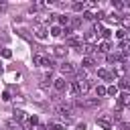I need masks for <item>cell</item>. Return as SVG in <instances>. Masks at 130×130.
Masks as SVG:
<instances>
[{
  "label": "cell",
  "mask_w": 130,
  "mask_h": 130,
  "mask_svg": "<svg viewBox=\"0 0 130 130\" xmlns=\"http://www.w3.org/2000/svg\"><path fill=\"white\" fill-rule=\"evenodd\" d=\"M73 104L71 102H65V104H61V106H57V116L59 118H63L65 122H69L71 118H73Z\"/></svg>",
  "instance_id": "1"
},
{
  "label": "cell",
  "mask_w": 130,
  "mask_h": 130,
  "mask_svg": "<svg viewBox=\"0 0 130 130\" xmlns=\"http://www.w3.org/2000/svg\"><path fill=\"white\" fill-rule=\"evenodd\" d=\"M32 63L39 65V67H45V69H49V71H51V67L55 65V61H53L51 57L43 55V53H35V55H32Z\"/></svg>",
  "instance_id": "2"
},
{
  "label": "cell",
  "mask_w": 130,
  "mask_h": 130,
  "mask_svg": "<svg viewBox=\"0 0 130 130\" xmlns=\"http://www.w3.org/2000/svg\"><path fill=\"white\" fill-rule=\"evenodd\" d=\"M77 108H98L100 106V98H81L79 102H75Z\"/></svg>",
  "instance_id": "3"
},
{
  "label": "cell",
  "mask_w": 130,
  "mask_h": 130,
  "mask_svg": "<svg viewBox=\"0 0 130 130\" xmlns=\"http://www.w3.org/2000/svg\"><path fill=\"white\" fill-rule=\"evenodd\" d=\"M95 124H98L100 128H104V130H114V120H112V116H100V118L95 120Z\"/></svg>",
  "instance_id": "4"
},
{
  "label": "cell",
  "mask_w": 130,
  "mask_h": 130,
  "mask_svg": "<svg viewBox=\"0 0 130 130\" xmlns=\"http://www.w3.org/2000/svg\"><path fill=\"white\" fill-rule=\"evenodd\" d=\"M77 81V85H79V95H85L89 89H91V79L89 77H85V79H75Z\"/></svg>",
  "instance_id": "5"
},
{
  "label": "cell",
  "mask_w": 130,
  "mask_h": 130,
  "mask_svg": "<svg viewBox=\"0 0 130 130\" xmlns=\"http://www.w3.org/2000/svg\"><path fill=\"white\" fill-rule=\"evenodd\" d=\"M118 108H128L130 106V91H122L118 93V102H116Z\"/></svg>",
  "instance_id": "6"
},
{
  "label": "cell",
  "mask_w": 130,
  "mask_h": 130,
  "mask_svg": "<svg viewBox=\"0 0 130 130\" xmlns=\"http://www.w3.org/2000/svg\"><path fill=\"white\" fill-rule=\"evenodd\" d=\"M67 87H69V85H67V81H65L63 77H57V79L53 81V89H55L57 93H63V91H65Z\"/></svg>",
  "instance_id": "7"
},
{
  "label": "cell",
  "mask_w": 130,
  "mask_h": 130,
  "mask_svg": "<svg viewBox=\"0 0 130 130\" xmlns=\"http://www.w3.org/2000/svg\"><path fill=\"white\" fill-rule=\"evenodd\" d=\"M67 47H63V45H57V47H53V55L55 57H59V59H63L65 61V57H67Z\"/></svg>",
  "instance_id": "8"
},
{
  "label": "cell",
  "mask_w": 130,
  "mask_h": 130,
  "mask_svg": "<svg viewBox=\"0 0 130 130\" xmlns=\"http://www.w3.org/2000/svg\"><path fill=\"white\" fill-rule=\"evenodd\" d=\"M59 69H61L63 75H65V73H75V65H73L71 61H63V63L59 65Z\"/></svg>",
  "instance_id": "9"
},
{
  "label": "cell",
  "mask_w": 130,
  "mask_h": 130,
  "mask_svg": "<svg viewBox=\"0 0 130 130\" xmlns=\"http://www.w3.org/2000/svg\"><path fill=\"white\" fill-rule=\"evenodd\" d=\"M35 37L41 39V41H45V39L49 37V28H45V26H37V28H35Z\"/></svg>",
  "instance_id": "10"
},
{
  "label": "cell",
  "mask_w": 130,
  "mask_h": 130,
  "mask_svg": "<svg viewBox=\"0 0 130 130\" xmlns=\"http://www.w3.org/2000/svg\"><path fill=\"white\" fill-rule=\"evenodd\" d=\"M67 45H69V47H77V49H79V47H81L83 43H81V39H79V37H77V35L73 32L71 37H67Z\"/></svg>",
  "instance_id": "11"
},
{
  "label": "cell",
  "mask_w": 130,
  "mask_h": 130,
  "mask_svg": "<svg viewBox=\"0 0 130 130\" xmlns=\"http://www.w3.org/2000/svg\"><path fill=\"white\" fill-rule=\"evenodd\" d=\"M95 49H98V47H93V45H87V43H83V45L79 47V51H81L85 57H91V53H93Z\"/></svg>",
  "instance_id": "12"
},
{
  "label": "cell",
  "mask_w": 130,
  "mask_h": 130,
  "mask_svg": "<svg viewBox=\"0 0 130 130\" xmlns=\"http://www.w3.org/2000/svg\"><path fill=\"white\" fill-rule=\"evenodd\" d=\"M124 73H126V65H124V63H118V65L114 67V71H112L114 77H122Z\"/></svg>",
  "instance_id": "13"
},
{
  "label": "cell",
  "mask_w": 130,
  "mask_h": 130,
  "mask_svg": "<svg viewBox=\"0 0 130 130\" xmlns=\"http://www.w3.org/2000/svg\"><path fill=\"white\" fill-rule=\"evenodd\" d=\"M98 77H102V79H106V81H112V79H114L112 71H108V69H98Z\"/></svg>",
  "instance_id": "14"
},
{
  "label": "cell",
  "mask_w": 130,
  "mask_h": 130,
  "mask_svg": "<svg viewBox=\"0 0 130 130\" xmlns=\"http://www.w3.org/2000/svg\"><path fill=\"white\" fill-rule=\"evenodd\" d=\"M95 63H93V57H83L81 59V69H91Z\"/></svg>",
  "instance_id": "15"
},
{
  "label": "cell",
  "mask_w": 130,
  "mask_h": 130,
  "mask_svg": "<svg viewBox=\"0 0 130 130\" xmlns=\"http://www.w3.org/2000/svg\"><path fill=\"white\" fill-rule=\"evenodd\" d=\"M49 32H51L53 37H61V35H63V28H61L59 24H53V26L49 28Z\"/></svg>",
  "instance_id": "16"
},
{
  "label": "cell",
  "mask_w": 130,
  "mask_h": 130,
  "mask_svg": "<svg viewBox=\"0 0 130 130\" xmlns=\"http://www.w3.org/2000/svg\"><path fill=\"white\" fill-rule=\"evenodd\" d=\"M98 51H100V53H106V55H108V53H110V43H108V41H102V43L98 45Z\"/></svg>",
  "instance_id": "17"
},
{
  "label": "cell",
  "mask_w": 130,
  "mask_h": 130,
  "mask_svg": "<svg viewBox=\"0 0 130 130\" xmlns=\"http://www.w3.org/2000/svg\"><path fill=\"white\" fill-rule=\"evenodd\" d=\"M75 12H85V2H73V6H71Z\"/></svg>",
  "instance_id": "18"
},
{
  "label": "cell",
  "mask_w": 130,
  "mask_h": 130,
  "mask_svg": "<svg viewBox=\"0 0 130 130\" xmlns=\"http://www.w3.org/2000/svg\"><path fill=\"white\" fill-rule=\"evenodd\" d=\"M108 93V87H104V85H95V98H102V95H106Z\"/></svg>",
  "instance_id": "19"
},
{
  "label": "cell",
  "mask_w": 130,
  "mask_h": 130,
  "mask_svg": "<svg viewBox=\"0 0 130 130\" xmlns=\"http://www.w3.org/2000/svg\"><path fill=\"white\" fill-rule=\"evenodd\" d=\"M85 41H87V45H91L95 41V30H87L85 32Z\"/></svg>",
  "instance_id": "20"
},
{
  "label": "cell",
  "mask_w": 130,
  "mask_h": 130,
  "mask_svg": "<svg viewBox=\"0 0 130 130\" xmlns=\"http://www.w3.org/2000/svg\"><path fill=\"white\" fill-rule=\"evenodd\" d=\"M12 116H14V120H16V122H22V120H24V112H22V110H14V112H12Z\"/></svg>",
  "instance_id": "21"
},
{
  "label": "cell",
  "mask_w": 130,
  "mask_h": 130,
  "mask_svg": "<svg viewBox=\"0 0 130 130\" xmlns=\"http://www.w3.org/2000/svg\"><path fill=\"white\" fill-rule=\"evenodd\" d=\"M100 35L104 37V41H110V39H112V30H110V28H102Z\"/></svg>",
  "instance_id": "22"
},
{
  "label": "cell",
  "mask_w": 130,
  "mask_h": 130,
  "mask_svg": "<svg viewBox=\"0 0 130 130\" xmlns=\"http://www.w3.org/2000/svg\"><path fill=\"white\" fill-rule=\"evenodd\" d=\"M8 128H10V130H22L20 124H18L16 120H10V122H8Z\"/></svg>",
  "instance_id": "23"
},
{
  "label": "cell",
  "mask_w": 130,
  "mask_h": 130,
  "mask_svg": "<svg viewBox=\"0 0 130 130\" xmlns=\"http://www.w3.org/2000/svg\"><path fill=\"white\" fill-rule=\"evenodd\" d=\"M118 87H120V89H124V91H128V89H130V81H126V79H122V81L118 83Z\"/></svg>",
  "instance_id": "24"
},
{
  "label": "cell",
  "mask_w": 130,
  "mask_h": 130,
  "mask_svg": "<svg viewBox=\"0 0 130 130\" xmlns=\"http://www.w3.org/2000/svg\"><path fill=\"white\" fill-rule=\"evenodd\" d=\"M61 24H65V26H67V24H69V16H65V14H59V26H61Z\"/></svg>",
  "instance_id": "25"
},
{
  "label": "cell",
  "mask_w": 130,
  "mask_h": 130,
  "mask_svg": "<svg viewBox=\"0 0 130 130\" xmlns=\"http://www.w3.org/2000/svg\"><path fill=\"white\" fill-rule=\"evenodd\" d=\"M120 22H122L124 28H128L130 26V16H120Z\"/></svg>",
  "instance_id": "26"
},
{
  "label": "cell",
  "mask_w": 130,
  "mask_h": 130,
  "mask_svg": "<svg viewBox=\"0 0 130 130\" xmlns=\"http://www.w3.org/2000/svg\"><path fill=\"white\" fill-rule=\"evenodd\" d=\"M116 39H120V41L126 39V30H124V28H118V30H116Z\"/></svg>",
  "instance_id": "27"
},
{
  "label": "cell",
  "mask_w": 130,
  "mask_h": 130,
  "mask_svg": "<svg viewBox=\"0 0 130 130\" xmlns=\"http://www.w3.org/2000/svg\"><path fill=\"white\" fill-rule=\"evenodd\" d=\"M0 53H2V57H4V59H10V57H12V51H10V49H2Z\"/></svg>",
  "instance_id": "28"
},
{
  "label": "cell",
  "mask_w": 130,
  "mask_h": 130,
  "mask_svg": "<svg viewBox=\"0 0 130 130\" xmlns=\"http://www.w3.org/2000/svg\"><path fill=\"white\" fill-rule=\"evenodd\" d=\"M108 93L116 98V95H118V87H116V85H110V87H108Z\"/></svg>",
  "instance_id": "29"
},
{
  "label": "cell",
  "mask_w": 130,
  "mask_h": 130,
  "mask_svg": "<svg viewBox=\"0 0 130 130\" xmlns=\"http://www.w3.org/2000/svg\"><path fill=\"white\" fill-rule=\"evenodd\" d=\"M112 4H114V8H118V10H122V8L126 6V4H124V2H120V0H114Z\"/></svg>",
  "instance_id": "30"
},
{
  "label": "cell",
  "mask_w": 130,
  "mask_h": 130,
  "mask_svg": "<svg viewBox=\"0 0 130 130\" xmlns=\"http://www.w3.org/2000/svg\"><path fill=\"white\" fill-rule=\"evenodd\" d=\"M93 18H95V16H93L89 10H85V12H83V20H93Z\"/></svg>",
  "instance_id": "31"
},
{
  "label": "cell",
  "mask_w": 130,
  "mask_h": 130,
  "mask_svg": "<svg viewBox=\"0 0 130 130\" xmlns=\"http://www.w3.org/2000/svg\"><path fill=\"white\" fill-rule=\"evenodd\" d=\"M28 124H30V126H37V124H39V118H37V116H30V118H28Z\"/></svg>",
  "instance_id": "32"
},
{
  "label": "cell",
  "mask_w": 130,
  "mask_h": 130,
  "mask_svg": "<svg viewBox=\"0 0 130 130\" xmlns=\"http://www.w3.org/2000/svg\"><path fill=\"white\" fill-rule=\"evenodd\" d=\"M51 130H65V128H63V124H53Z\"/></svg>",
  "instance_id": "33"
},
{
  "label": "cell",
  "mask_w": 130,
  "mask_h": 130,
  "mask_svg": "<svg viewBox=\"0 0 130 130\" xmlns=\"http://www.w3.org/2000/svg\"><path fill=\"white\" fill-rule=\"evenodd\" d=\"M124 49H126V51H124V55H128V53H130V41H128V43H124Z\"/></svg>",
  "instance_id": "34"
},
{
  "label": "cell",
  "mask_w": 130,
  "mask_h": 130,
  "mask_svg": "<svg viewBox=\"0 0 130 130\" xmlns=\"http://www.w3.org/2000/svg\"><path fill=\"white\" fill-rule=\"evenodd\" d=\"M2 100H4V102H8V100H10V93H8V91H4V93H2Z\"/></svg>",
  "instance_id": "35"
},
{
  "label": "cell",
  "mask_w": 130,
  "mask_h": 130,
  "mask_svg": "<svg viewBox=\"0 0 130 130\" xmlns=\"http://www.w3.org/2000/svg\"><path fill=\"white\" fill-rule=\"evenodd\" d=\"M2 71H4V67H2V63H0V73H2Z\"/></svg>",
  "instance_id": "36"
},
{
  "label": "cell",
  "mask_w": 130,
  "mask_h": 130,
  "mask_svg": "<svg viewBox=\"0 0 130 130\" xmlns=\"http://www.w3.org/2000/svg\"><path fill=\"white\" fill-rule=\"evenodd\" d=\"M39 130H47V128H45V126H41V128H39Z\"/></svg>",
  "instance_id": "37"
}]
</instances>
